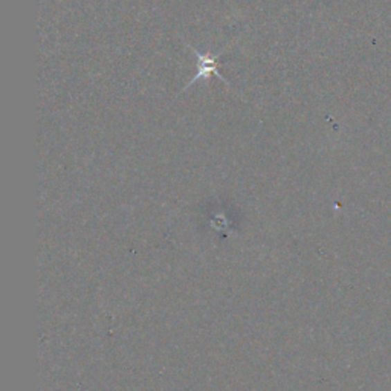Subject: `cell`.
Here are the masks:
<instances>
[{
    "instance_id": "6da1fadb",
    "label": "cell",
    "mask_w": 391,
    "mask_h": 391,
    "mask_svg": "<svg viewBox=\"0 0 391 391\" xmlns=\"http://www.w3.org/2000/svg\"><path fill=\"white\" fill-rule=\"evenodd\" d=\"M188 48L193 51V54L196 55L197 58V62H199V72L194 75V78L190 81V84L185 87V89H188L190 86H193L194 83H197L199 80L201 78H210V75H216L219 80H222L224 83H228V81L225 80V77L220 73L219 71V60H220V57L219 55H211V54H201L199 51H196L193 46H190Z\"/></svg>"
}]
</instances>
